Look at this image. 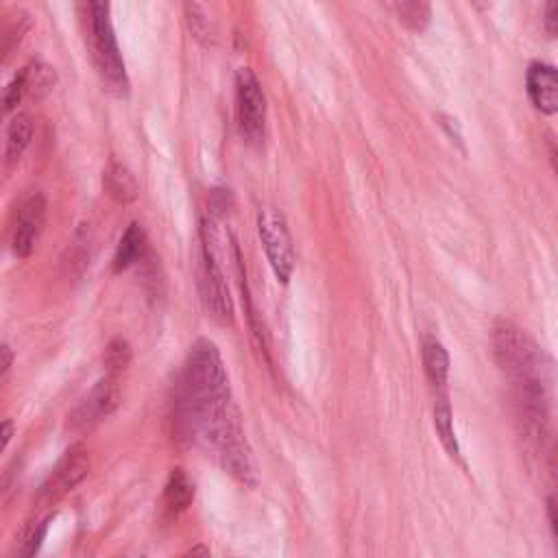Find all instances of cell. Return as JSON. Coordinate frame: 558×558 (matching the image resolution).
<instances>
[{
	"label": "cell",
	"mask_w": 558,
	"mask_h": 558,
	"mask_svg": "<svg viewBox=\"0 0 558 558\" xmlns=\"http://www.w3.org/2000/svg\"><path fill=\"white\" fill-rule=\"evenodd\" d=\"M0 353H2V377H4L9 373V368H11V364H13V351H11V347L7 342H2Z\"/></svg>",
	"instance_id": "26"
},
{
	"label": "cell",
	"mask_w": 558,
	"mask_h": 558,
	"mask_svg": "<svg viewBox=\"0 0 558 558\" xmlns=\"http://www.w3.org/2000/svg\"><path fill=\"white\" fill-rule=\"evenodd\" d=\"M194 482L185 475L183 469H172L168 480H166V486H163V497H161V504H163V510L170 514V517H177L181 514L183 510H187L194 501Z\"/></svg>",
	"instance_id": "12"
},
{
	"label": "cell",
	"mask_w": 558,
	"mask_h": 558,
	"mask_svg": "<svg viewBox=\"0 0 558 558\" xmlns=\"http://www.w3.org/2000/svg\"><path fill=\"white\" fill-rule=\"evenodd\" d=\"M33 131H35V124H33L31 113H26V111L17 113L9 122V126H7V148H4L7 163H13L22 157V153L28 148V144L33 140Z\"/></svg>",
	"instance_id": "15"
},
{
	"label": "cell",
	"mask_w": 558,
	"mask_h": 558,
	"mask_svg": "<svg viewBox=\"0 0 558 558\" xmlns=\"http://www.w3.org/2000/svg\"><path fill=\"white\" fill-rule=\"evenodd\" d=\"M493 353L514 388L523 416L538 427L545 416V362L541 349L521 327L499 320L493 329Z\"/></svg>",
	"instance_id": "2"
},
{
	"label": "cell",
	"mask_w": 558,
	"mask_h": 558,
	"mask_svg": "<svg viewBox=\"0 0 558 558\" xmlns=\"http://www.w3.org/2000/svg\"><path fill=\"white\" fill-rule=\"evenodd\" d=\"M102 362L107 366L109 373H120L129 366L131 362V344L124 340V338H113L107 347H105V353H102Z\"/></svg>",
	"instance_id": "20"
},
{
	"label": "cell",
	"mask_w": 558,
	"mask_h": 558,
	"mask_svg": "<svg viewBox=\"0 0 558 558\" xmlns=\"http://www.w3.org/2000/svg\"><path fill=\"white\" fill-rule=\"evenodd\" d=\"M395 11L399 20L410 28V31H425L429 20H432V9L429 0H392Z\"/></svg>",
	"instance_id": "17"
},
{
	"label": "cell",
	"mask_w": 558,
	"mask_h": 558,
	"mask_svg": "<svg viewBox=\"0 0 558 558\" xmlns=\"http://www.w3.org/2000/svg\"><path fill=\"white\" fill-rule=\"evenodd\" d=\"M102 187H105L107 196H111L120 205L133 203L140 194L135 174L122 163H109V168L105 170V177H102Z\"/></svg>",
	"instance_id": "13"
},
{
	"label": "cell",
	"mask_w": 558,
	"mask_h": 558,
	"mask_svg": "<svg viewBox=\"0 0 558 558\" xmlns=\"http://www.w3.org/2000/svg\"><path fill=\"white\" fill-rule=\"evenodd\" d=\"M87 473H89V453L81 442H74L63 451L54 469L41 482L37 499L46 504L61 499L65 493L78 486L87 477Z\"/></svg>",
	"instance_id": "7"
},
{
	"label": "cell",
	"mask_w": 558,
	"mask_h": 558,
	"mask_svg": "<svg viewBox=\"0 0 558 558\" xmlns=\"http://www.w3.org/2000/svg\"><path fill=\"white\" fill-rule=\"evenodd\" d=\"M525 89L530 102L545 116L558 113V68L534 61L525 72Z\"/></svg>",
	"instance_id": "10"
},
{
	"label": "cell",
	"mask_w": 558,
	"mask_h": 558,
	"mask_svg": "<svg viewBox=\"0 0 558 558\" xmlns=\"http://www.w3.org/2000/svg\"><path fill=\"white\" fill-rule=\"evenodd\" d=\"M434 427H436V434H438L442 447L447 449V453L458 458L460 445H458L456 429H453V412H451V405H449V399L445 392L434 403Z\"/></svg>",
	"instance_id": "16"
},
{
	"label": "cell",
	"mask_w": 558,
	"mask_h": 558,
	"mask_svg": "<svg viewBox=\"0 0 558 558\" xmlns=\"http://www.w3.org/2000/svg\"><path fill=\"white\" fill-rule=\"evenodd\" d=\"M183 9H185L187 28L194 35V39L201 41L203 46H211L214 44V28H211V22L205 15V11L194 0H185Z\"/></svg>",
	"instance_id": "18"
},
{
	"label": "cell",
	"mask_w": 558,
	"mask_h": 558,
	"mask_svg": "<svg viewBox=\"0 0 558 558\" xmlns=\"http://www.w3.org/2000/svg\"><path fill=\"white\" fill-rule=\"evenodd\" d=\"M198 294L203 301V307L211 318L218 323L227 325L233 320V303L231 294L227 288V279L216 262V253L211 248L209 235L203 231V242H201V266H198Z\"/></svg>",
	"instance_id": "6"
},
{
	"label": "cell",
	"mask_w": 558,
	"mask_h": 558,
	"mask_svg": "<svg viewBox=\"0 0 558 558\" xmlns=\"http://www.w3.org/2000/svg\"><path fill=\"white\" fill-rule=\"evenodd\" d=\"M146 255V233L142 229V225L131 222L126 227V231L122 233V238L118 240V246L113 251V259H111V268L113 272H122L126 268H131L133 264H137L140 259H144Z\"/></svg>",
	"instance_id": "11"
},
{
	"label": "cell",
	"mask_w": 558,
	"mask_h": 558,
	"mask_svg": "<svg viewBox=\"0 0 558 558\" xmlns=\"http://www.w3.org/2000/svg\"><path fill=\"white\" fill-rule=\"evenodd\" d=\"M235 120L246 144H262L266 135V98L251 68L235 72Z\"/></svg>",
	"instance_id": "5"
},
{
	"label": "cell",
	"mask_w": 558,
	"mask_h": 558,
	"mask_svg": "<svg viewBox=\"0 0 558 558\" xmlns=\"http://www.w3.org/2000/svg\"><path fill=\"white\" fill-rule=\"evenodd\" d=\"M229 205H231V194H229V190H214V192H211L209 207H211L214 214H225Z\"/></svg>",
	"instance_id": "24"
},
{
	"label": "cell",
	"mask_w": 558,
	"mask_h": 558,
	"mask_svg": "<svg viewBox=\"0 0 558 558\" xmlns=\"http://www.w3.org/2000/svg\"><path fill=\"white\" fill-rule=\"evenodd\" d=\"M44 222H46V198L44 194L37 192V194H31L15 211V220L11 229V251L15 257L26 259L35 251L37 240L44 231Z\"/></svg>",
	"instance_id": "9"
},
{
	"label": "cell",
	"mask_w": 558,
	"mask_h": 558,
	"mask_svg": "<svg viewBox=\"0 0 558 558\" xmlns=\"http://www.w3.org/2000/svg\"><path fill=\"white\" fill-rule=\"evenodd\" d=\"M231 388L220 351L211 340H196L183 362L181 375L174 386L172 401V434L177 440L190 442L192 425L231 403Z\"/></svg>",
	"instance_id": "1"
},
{
	"label": "cell",
	"mask_w": 558,
	"mask_h": 558,
	"mask_svg": "<svg viewBox=\"0 0 558 558\" xmlns=\"http://www.w3.org/2000/svg\"><path fill=\"white\" fill-rule=\"evenodd\" d=\"M473 2H475L480 9H488V7L493 4V0H473Z\"/></svg>",
	"instance_id": "30"
},
{
	"label": "cell",
	"mask_w": 558,
	"mask_h": 558,
	"mask_svg": "<svg viewBox=\"0 0 558 558\" xmlns=\"http://www.w3.org/2000/svg\"><path fill=\"white\" fill-rule=\"evenodd\" d=\"M547 514H549V523H551V530H554V536L558 541V499L551 497L547 501Z\"/></svg>",
	"instance_id": "25"
},
{
	"label": "cell",
	"mask_w": 558,
	"mask_h": 558,
	"mask_svg": "<svg viewBox=\"0 0 558 558\" xmlns=\"http://www.w3.org/2000/svg\"><path fill=\"white\" fill-rule=\"evenodd\" d=\"M551 161H554V168H556V174H558V146L551 148Z\"/></svg>",
	"instance_id": "29"
},
{
	"label": "cell",
	"mask_w": 558,
	"mask_h": 558,
	"mask_svg": "<svg viewBox=\"0 0 558 558\" xmlns=\"http://www.w3.org/2000/svg\"><path fill=\"white\" fill-rule=\"evenodd\" d=\"M187 554H203V556H209V547H203V545H196V547H192Z\"/></svg>",
	"instance_id": "28"
},
{
	"label": "cell",
	"mask_w": 558,
	"mask_h": 558,
	"mask_svg": "<svg viewBox=\"0 0 558 558\" xmlns=\"http://www.w3.org/2000/svg\"><path fill=\"white\" fill-rule=\"evenodd\" d=\"M257 233L275 279L288 283L294 272L296 253L286 216L275 207H262L257 211Z\"/></svg>",
	"instance_id": "4"
},
{
	"label": "cell",
	"mask_w": 558,
	"mask_h": 558,
	"mask_svg": "<svg viewBox=\"0 0 558 558\" xmlns=\"http://www.w3.org/2000/svg\"><path fill=\"white\" fill-rule=\"evenodd\" d=\"M421 355H423V368H425L427 379L432 381L434 388L442 390L447 386V377H449V353H447V349L438 340L429 338V340L423 342Z\"/></svg>",
	"instance_id": "14"
},
{
	"label": "cell",
	"mask_w": 558,
	"mask_h": 558,
	"mask_svg": "<svg viewBox=\"0 0 558 558\" xmlns=\"http://www.w3.org/2000/svg\"><path fill=\"white\" fill-rule=\"evenodd\" d=\"M120 405V386L113 373L105 375L94 384L87 397L68 414V425L74 432H85L98 425L102 418L116 412Z\"/></svg>",
	"instance_id": "8"
},
{
	"label": "cell",
	"mask_w": 558,
	"mask_h": 558,
	"mask_svg": "<svg viewBox=\"0 0 558 558\" xmlns=\"http://www.w3.org/2000/svg\"><path fill=\"white\" fill-rule=\"evenodd\" d=\"M50 521H52V514L44 517L41 521L33 523V525L26 530L24 541H22V549H20L22 556H33V554L39 551V547H41V543H44V538H46V532H48Z\"/></svg>",
	"instance_id": "22"
},
{
	"label": "cell",
	"mask_w": 558,
	"mask_h": 558,
	"mask_svg": "<svg viewBox=\"0 0 558 558\" xmlns=\"http://www.w3.org/2000/svg\"><path fill=\"white\" fill-rule=\"evenodd\" d=\"M87 24H89V50L96 74L105 92L116 98L129 96V76L126 65L116 39V31L111 24L109 0H81Z\"/></svg>",
	"instance_id": "3"
},
{
	"label": "cell",
	"mask_w": 558,
	"mask_h": 558,
	"mask_svg": "<svg viewBox=\"0 0 558 558\" xmlns=\"http://www.w3.org/2000/svg\"><path fill=\"white\" fill-rule=\"evenodd\" d=\"M28 94V70L26 65L9 81L7 89H4V96H2V102H4V111H11L15 109L22 98Z\"/></svg>",
	"instance_id": "21"
},
{
	"label": "cell",
	"mask_w": 558,
	"mask_h": 558,
	"mask_svg": "<svg viewBox=\"0 0 558 558\" xmlns=\"http://www.w3.org/2000/svg\"><path fill=\"white\" fill-rule=\"evenodd\" d=\"M11 436H13V421H11V418H4V421H2V449L9 447Z\"/></svg>",
	"instance_id": "27"
},
{
	"label": "cell",
	"mask_w": 558,
	"mask_h": 558,
	"mask_svg": "<svg viewBox=\"0 0 558 558\" xmlns=\"http://www.w3.org/2000/svg\"><path fill=\"white\" fill-rule=\"evenodd\" d=\"M26 70H28V94L33 98H44L48 92H52L57 83V74L50 65L41 61H31Z\"/></svg>",
	"instance_id": "19"
},
{
	"label": "cell",
	"mask_w": 558,
	"mask_h": 558,
	"mask_svg": "<svg viewBox=\"0 0 558 558\" xmlns=\"http://www.w3.org/2000/svg\"><path fill=\"white\" fill-rule=\"evenodd\" d=\"M545 31L549 37H558V0L545 2Z\"/></svg>",
	"instance_id": "23"
}]
</instances>
